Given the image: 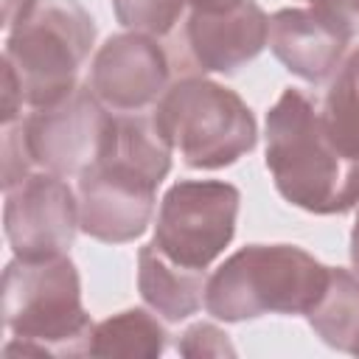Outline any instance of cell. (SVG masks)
<instances>
[{"mask_svg": "<svg viewBox=\"0 0 359 359\" xmlns=\"http://www.w3.org/2000/svg\"><path fill=\"white\" fill-rule=\"evenodd\" d=\"M266 168L278 194L306 213L339 216L359 205V157L331 140L297 87H286L266 112Z\"/></svg>", "mask_w": 359, "mask_h": 359, "instance_id": "cell-1", "label": "cell"}, {"mask_svg": "<svg viewBox=\"0 0 359 359\" xmlns=\"http://www.w3.org/2000/svg\"><path fill=\"white\" fill-rule=\"evenodd\" d=\"M328 269L294 244H247L208 278L205 309L222 323L309 314L328 283Z\"/></svg>", "mask_w": 359, "mask_h": 359, "instance_id": "cell-2", "label": "cell"}, {"mask_svg": "<svg viewBox=\"0 0 359 359\" xmlns=\"http://www.w3.org/2000/svg\"><path fill=\"white\" fill-rule=\"evenodd\" d=\"M3 320L11 337L45 356L90 353L95 323L81 303V278L67 255L11 258L3 269Z\"/></svg>", "mask_w": 359, "mask_h": 359, "instance_id": "cell-3", "label": "cell"}, {"mask_svg": "<svg viewBox=\"0 0 359 359\" xmlns=\"http://www.w3.org/2000/svg\"><path fill=\"white\" fill-rule=\"evenodd\" d=\"M95 42V22L79 0H34L8 28L3 65L31 109L65 98Z\"/></svg>", "mask_w": 359, "mask_h": 359, "instance_id": "cell-4", "label": "cell"}, {"mask_svg": "<svg viewBox=\"0 0 359 359\" xmlns=\"http://www.w3.org/2000/svg\"><path fill=\"white\" fill-rule=\"evenodd\" d=\"M154 118L188 168L216 171L250 154L258 126L244 98L205 76H180L154 107Z\"/></svg>", "mask_w": 359, "mask_h": 359, "instance_id": "cell-5", "label": "cell"}, {"mask_svg": "<svg viewBox=\"0 0 359 359\" xmlns=\"http://www.w3.org/2000/svg\"><path fill=\"white\" fill-rule=\"evenodd\" d=\"M241 194L222 180H180L157 210L154 247L171 261L208 269L236 236Z\"/></svg>", "mask_w": 359, "mask_h": 359, "instance_id": "cell-6", "label": "cell"}, {"mask_svg": "<svg viewBox=\"0 0 359 359\" xmlns=\"http://www.w3.org/2000/svg\"><path fill=\"white\" fill-rule=\"evenodd\" d=\"M25 143L34 163L59 177H81L95 165L115 135V112H109L90 84H76L65 98L34 109L22 121Z\"/></svg>", "mask_w": 359, "mask_h": 359, "instance_id": "cell-7", "label": "cell"}, {"mask_svg": "<svg viewBox=\"0 0 359 359\" xmlns=\"http://www.w3.org/2000/svg\"><path fill=\"white\" fill-rule=\"evenodd\" d=\"M168 39L171 70L182 76L236 73L266 48L269 17L255 0H238L219 11L188 8Z\"/></svg>", "mask_w": 359, "mask_h": 359, "instance_id": "cell-8", "label": "cell"}, {"mask_svg": "<svg viewBox=\"0 0 359 359\" xmlns=\"http://www.w3.org/2000/svg\"><path fill=\"white\" fill-rule=\"evenodd\" d=\"M3 230L17 258L67 255L81 230L79 196L59 174H28L6 191Z\"/></svg>", "mask_w": 359, "mask_h": 359, "instance_id": "cell-9", "label": "cell"}, {"mask_svg": "<svg viewBox=\"0 0 359 359\" xmlns=\"http://www.w3.org/2000/svg\"><path fill=\"white\" fill-rule=\"evenodd\" d=\"M171 59L160 39L146 34H115L93 56L90 90L115 115L146 112L168 90Z\"/></svg>", "mask_w": 359, "mask_h": 359, "instance_id": "cell-10", "label": "cell"}, {"mask_svg": "<svg viewBox=\"0 0 359 359\" xmlns=\"http://www.w3.org/2000/svg\"><path fill=\"white\" fill-rule=\"evenodd\" d=\"M157 185L118 160H98L79 177V227L104 244L140 238L154 216Z\"/></svg>", "mask_w": 359, "mask_h": 359, "instance_id": "cell-11", "label": "cell"}, {"mask_svg": "<svg viewBox=\"0 0 359 359\" xmlns=\"http://www.w3.org/2000/svg\"><path fill=\"white\" fill-rule=\"evenodd\" d=\"M353 28L317 8H280L269 17V50L303 81L320 84L337 73Z\"/></svg>", "mask_w": 359, "mask_h": 359, "instance_id": "cell-12", "label": "cell"}, {"mask_svg": "<svg viewBox=\"0 0 359 359\" xmlns=\"http://www.w3.org/2000/svg\"><path fill=\"white\" fill-rule=\"evenodd\" d=\"M208 269H191L163 255L154 241L137 252V292L165 323H182L205 306Z\"/></svg>", "mask_w": 359, "mask_h": 359, "instance_id": "cell-13", "label": "cell"}, {"mask_svg": "<svg viewBox=\"0 0 359 359\" xmlns=\"http://www.w3.org/2000/svg\"><path fill=\"white\" fill-rule=\"evenodd\" d=\"M174 146L160 129L154 109L115 115V135L101 160H118L132 171L143 174L149 182L160 185L171 171Z\"/></svg>", "mask_w": 359, "mask_h": 359, "instance_id": "cell-14", "label": "cell"}, {"mask_svg": "<svg viewBox=\"0 0 359 359\" xmlns=\"http://www.w3.org/2000/svg\"><path fill=\"white\" fill-rule=\"evenodd\" d=\"M306 320L328 348L359 356V275L331 266L328 283Z\"/></svg>", "mask_w": 359, "mask_h": 359, "instance_id": "cell-15", "label": "cell"}, {"mask_svg": "<svg viewBox=\"0 0 359 359\" xmlns=\"http://www.w3.org/2000/svg\"><path fill=\"white\" fill-rule=\"evenodd\" d=\"M168 348L165 325L146 309H126L95 323L90 337V356H135L154 359Z\"/></svg>", "mask_w": 359, "mask_h": 359, "instance_id": "cell-16", "label": "cell"}, {"mask_svg": "<svg viewBox=\"0 0 359 359\" xmlns=\"http://www.w3.org/2000/svg\"><path fill=\"white\" fill-rule=\"evenodd\" d=\"M112 11L126 31L168 39L188 14V0H112Z\"/></svg>", "mask_w": 359, "mask_h": 359, "instance_id": "cell-17", "label": "cell"}, {"mask_svg": "<svg viewBox=\"0 0 359 359\" xmlns=\"http://www.w3.org/2000/svg\"><path fill=\"white\" fill-rule=\"evenodd\" d=\"M31 165H34V157L25 143L22 121L3 126V191L20 185L31 174Z\"/></svg>", "mask_w": 359, "mask_h": 359, "instance_id": "cell-18", "label": "cell"}, {"mask_svg": "<svg viewBox=\"0 0 359 359\" xmlns=\"http://www.w3.org/2000/svg\"><path fill=\"white\" fill-rule=\"evenodd\" d=\"M177 353L182 356H236L230 337L213 323H196L182 331L177 342Z\"/></svg>", "mask_w": 359, "mask_h": 359, "instance_id": "cell-19", "label": "cell"}, {"mask_svg": "<svg viewBox=\"0 0 359 359\" xmlns=\"http://www.w3.org/2000/svg\"><path fill=\"white\" fill-rule=\"evenodd\" d=\"M311 8L356 28L359 25V0H306Z\"/></svg>", "mask_w": 359, "mask_h": 359, "instance_id": "cell-20", "label": "cell"}, {"mask_svg": "<svg viewBox=\"0 0 359 359\" xmlns=\"http://www.w3.org/2000/svg\"><path fill=\"white\" fill-rule=\"evenodd\" d=\"M334 81H337V84L348 93V98L359 107V48H356V50H351V53H348V59L337 67Z\"/></svg>", "mask_w": 359, "mask_h": 359, "instance_id": "cell-21", "label": "cell"}, {"mask_svg": "<svg viewBox=\"0 0 359 359\" xmlns=\"http://www.w3.org/2000/svg\"><path fill=\"white\" fill-rule=\"evenodd\" d=\"M34 0H3V28L8 31L31 6Z\"/></svg>", "mask_w": 359, "mask_h": 359, "instance_id": "cell-22", "label": "cell"}, {"mask_svg": "<svg viewBox=\"0 0 359 359\" xmlns=\"http://www.w3.org/2000/svg\"><path fill=\"white\" fill-rule=\"evenodd\" d=\"M238 0H188V8H202V11H219V8H230Z\"/></svg>", "mask_w": 359, "mask_h": 359, "instance_id": "cell-23", "label": "cell"}, {"mask_svg": "<svg viewBox=\"0 0 359 359\" xmlns=\"http://www.w3.org/2000/svg\"><path fill=\"white\" fill-rule=\"evenodd\" d=\"M351 266L359 275V213H356V222H353V230H351Z\"/></svg>", "mask_w": 359, "mask_h": 359, "instance_id": "cell-24", "label": "cell"}]
</instances>
